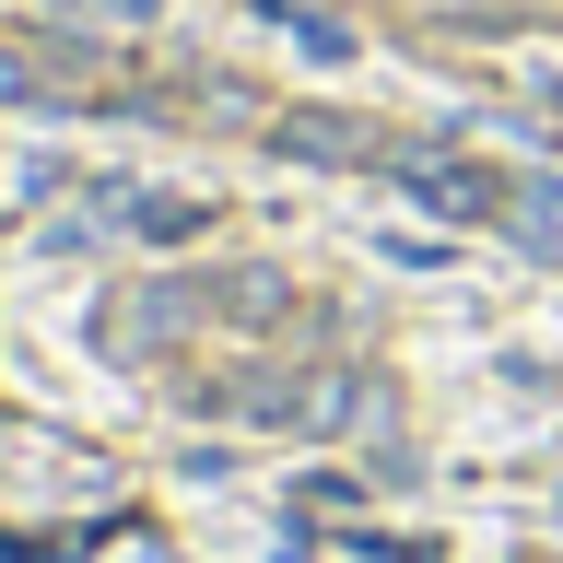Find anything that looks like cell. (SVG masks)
Wrapping results in <instances>:
<instances>
[{
	"label": "cell",
	"instance_id": "6da1fadb",
	"mask_svg": "<svg viewBox=\"0 0 563 563\" xmlns=\"http://www.w3.org/2000/svg\"><path fill=\"white\" fill-rule=\"evenodd\" d=\"M387 176H399L422 211H505V188H517V176L470 165V153H387Z\"/></svg>",
	"mask_w": 563,
	"mask_h": 563
},
{
	"label": "cell",
	"instance_id": "7a4b0ae2",
	"mask_svg": "<svg viewBox=\"0 0 563 563\" xmlns=\"http://www.w3.org/2000/svg\"><path fill=\"white\" fill-rule=\"evenodd\" d=\"M271 153H294V165H387V141L364 130V118H341V106H294V118H271Z\"/></svg>",
	"mask_w": 563,
	"mask_h": 563
},
{
	"label": "cell",
	"instance_id": "3957f363",
	"mask_svg": "<svg viewBox=\"0 0 563 563\" xmlns=\"http://www.w3.org/2000/svg\"><path fill=\"white\" fill-rule=\"evenodd\" d=\"M188 317H200V282H165V294H130V306H106V317H95V352H118V364H130V352L176 341Z\"/></svg>",
	"mask_w": 563,
	"mask_h": 563
},
{
	"label": "cell",
	"instance_id": "277c9868",
	"mask_svg": "<svg viewBox=\"0 0 563 563\" xmlns=\"http://www.w3.org/2000/svg\"><path fill=\"white\" fill-rule=\"evenodd\" d=\"M200 317H223V329H282V282L271 271H223V282H200Z\"/></svg>",
	"mask_w": 563,
	"mask_h": 563
},
{
	"label": "cell",
	"instance_id": "5b68a950",
	"mask_svg": "<svg viewBox=\"0 0 563 563\" xmlns=\"http://www.w3.org/2000/svg\"><path fill=\"white\" fill-rule=\"evenodd\" d=\"M505 235L563 258V176H517V188H505Z\"/></svg>",
	"mask_w": 563,
	"mask_h": 563
},
{
	"label": "cell",
	"instance_id": "8992f818",
	"mask_svg": "<svg viewBox=\"0 0 563 563\" xmlns=\"http://www.w3.org/2000/svg\"><path fill=\"white\" fill-rule=\"evenodd\" d=\"M130 235L141 246H188V235H211V200H188V188H141V200H130Z\"/></svg>",
	"mask_w": 563,
	"mask_h": 563
},
{
	"label": "cell",
	"instance_id": "52a82bcc",
	"mask_svg": "<svg viewBox=\"0 0 563 563\" xmlns=\"http://www.w3.org/2000/svg\"><path fill=\"white\" fill-rule=\"evenodd\" d=\"M0 106H59V59L47 47H0Z\"/></svg>",
	"mask_w": 563,
	"mask_h": 563
},
{
	"label": "cell",
	"instance_id": "ba28073f",
	"mask_svg": "<svg viewBox=\"0 0 563 563\" xmlns=\"http://www.w3.org/2000/svg\"><path fill=\"white\" fill-rule=\"evenodd\" d=\"M70 12H106V24H141V12H165V0H70Z\"/></svg>",
	"mask_w": 563,
	"mask_h": 563
}]
</instances>
